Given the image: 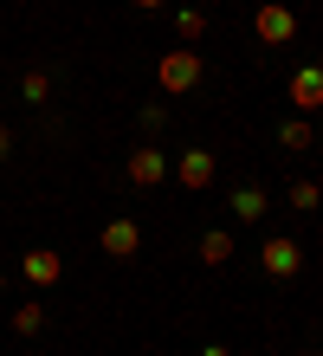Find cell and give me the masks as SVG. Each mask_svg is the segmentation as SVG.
I'll return each mask as SVG.
<instances>
[{"label": "cell", "mask_w": 323, "mask_h": 356, "mask_svg": "<svg viewBox=\"0 0 323 356\" xmlns=\"http://www.w3.org/2000/svg\"><path fill=\"white\" fill-rule=\"evenodd\" d=\"M310 117H285V123H278V149H291V156H310Z\"/></svg>", "instance_id": "9c48e42d"}, {"label": "cell", "mask_w": 323, "mask_h": 356, "mask_svg": "<svg viewBox=\"0 0 323 356\" xmlns=\"http://www.w3.org/2000/svg\"><path fill=\"white\" fill-rule=\"evenodd\" d=\"M19 266H26V279H33V285H58V279H65V259L52 253V246H33Z\"/></svg>", "instance_id": "ba28073f"}, {"label": "cell", "mask_w": 323, "mask_h": 356, "mask_svg": "<svg viewBox=\"0 0 323 356\" xmlns=\"http://www.w3.org/2000/svg\"><path fill=\"white\" fill-rule=\"evenodd\" d=\"M258 266H265V279H297V266H304V246L272 234L265 246H258Z\"/></svg>", "instance_id": "3957f363"}, {"label": "cell", "mask_w": 323, "mask_h": 356, "mask_svg": "<svg viewBox=\"0 0 323 356\" xmlns=\"http://www.w3.org/2000/svg\"><path fill=\"white\" fill-rule=\"evenodd\" d=\"M201 356H233V350H226V343H207V350H201Z\"/></svg>", "instance_id": "ac0fdd59"}, {"label": "cell", "mask_w": 323, "mask_h": 356, "mask_svg": "<svg viewBox=\"0 0 323 356\" xmlns=\"http://www.w3.org/2000/svg\"><path fill=\"white\" fill-rule=\"evenodd\" d=\"M175 169H181V188H188V195L213 188V156H207V149H181V162H175Z\"/></svg>", "instance_id": "52a82bcc"}, {"label": "cell", "mask_w": 323, "mask_h": 356, "mask_svg": "<svg viewBox=\"0 0 323 356\" xmlns=\"http://www.w3.org/2000/svg\"><path fill=\"white\" fill-rule=\"evenodd\" d=\"M129 7H162V0H129Z\"/></svg>", "instance_id": "d6986e66"}, {"label": "cell", "mask_w": 323, "mask_h": 356, "mask_svg": "<svg viewBox=\"0 0 323 356\" xmlns=\"http://www.w3.org/2000/svg\"><path fill=\"white\" fill-rule=\"evenodd\" d=\"M252 33H258V46H291L297 39V13L285 7V0H265V7L252 13Z\"/></svg>", "instance_id": "7a4b0ae2"}, {"label": "cell", "mask_w": 323, "mask_h": 356, "mask_svg": "<svg viewBox=\"0 0 323 356\" xmlns=\"http://www.w3.org/2000/svg\"><path fill=\"white\" fill-rule=\"evenodd\" d=\"M7 324H13V337H39V330H46V305H39V298H26Z\"/></svg>", "instance_id": "8fae6325"}, {"label": "cell", "mask_w": 323, "mask_h": 356, "mask_svg": "<svg viewBox=\"0 0 323 356\" xmlns=\"http://www.w3.org/2000/svg\"><path fill=\"white\" fill-rule=\"evenodd\" d=\"M0 291H7V272H0Z\"/></svg>", "instance_id": "ffe728a7"}, {"label": "cell", "mask_w": 323, "mask_h": 356, "mask_svg": "<svg viewBox=\"0 0 323 356\" xmlns=\"http://www.w3.org/2000/svg\"><path fill=\"white\" fill-rule=\"evenodd\" d=\"M7 156H13V130L0 123V162H7Z\"/></svg>", "instance_id": "e0dca14e"}, {"label": "cell", "mask_w": 323, "mask_h": 356, "mask_svg": "<svg viewBox=\"0 0 323 356\" xmlns=\"http://www.w3.org/2000/svg\"><path fill=\"white\" fill-rule=\"evenodd\" d=\"M162 181H168V149H156V143L129 149V188H162Z\"/></svg>", "instance_id": "277c9868"}, {"label": "cell", "mask_w": 323, "mask_h": 356, "mask_svg": "<svg viewBox=\"0 0 323 356\" xmlns=\"http://www.w3.org/2000/svg\"><path fill=\"white\" fill-rule=\"evenodd\" d=\"M201 33H207V13L201 7H175V39H181V46H194Z\"/></svg>", "instance_id": "4fadbf2b"}, {"label": "cell", "mask_w": 323, "mask_h": 356, "mask_svg": "<svg viewBox=\"0 0 323 356\" xmlns=\"http://www.w3.org/2000/svg\"><path fill=\"white\" fill-rule=\"evenodd\" d=\"M291 104H297V117H310L317 104H323V72L317 65H297L291 72Z\"/></svg>", "instance_id": "8992f818"}, {"label": "cell", "mask_w": 323, "mask_h": 356, "mask_svg": "<svg viewBox=\"0 0 323 356\" xmlns=\"http://www.w3.org/2000/svg\"><path fill=\"white\" fill-rule=\"evenodd\" d=\"M233 220H265V188H240V195H233Z\"/></svg>", "instance_id": "7c38bea8"}, {"label": "cell", "mask_w": 323, "mask_h": 356, "mask_svg": "<svg viewBox=\"0 0 323 356\" xmlns=\"http://www.w3.org/2000/svg\"><path fill=\"white\" fill-rule=\"evenodd\" d=\"M233 259V227H207L201 234V266H226Z\"/></svg>", "instance_id": "30bf717a"}, {"label": "cell", "mask_w": 323, "mask_h": 356, "mask_svg": "<svg viewBox=\"0 0 323 356\" xmlns=\"http://www.w3.org/2000/svg\"><path fill=\"white\" fill-rule=\"evenodd\" d=\"M162 123H168V111H162V104H142V130H149V136H156V130H162Z\"/></svg>", "instance_id": "2e32d148"}, {"label": "cell", "mask_w": 323, "mask_h": 356, "mask_svg": "<svg viewBox=\"0 0 323 356\" xmlns=\"http://www.w3.org/2000/svg\"><path fill=\"white\" fill-rule=\"evenodd\" d=\"M97 246H103L110 259H136V253H142V227H136V220H110V227L97 234Z\"/></svg>", "instance_id": "5b68a950"}, {"label": "cell", "mask_w": 323, "mask_h": 356, "mask_svg": "<svg viewBox=\"0 0 323 356\" xmlns=\"http://www.w3.org/2000/svg\"><path fill=\"white\" fill-rule=\"evenodd\" d=\"M291 207H297V214H317V181H297L291 188Z\"/></svg>", "instance_id": "9a60e30c"}, {"label": "cell", "mask_w": 323, "mask_h": 356, "mask_svg": "<svg viewBox=\"0 0 323 356\" xmlns=\"http://www.w3.org/2000/svg\"><path fill=\"white\" fill-rule=\"evenodd\" d=\"M19 97H26V104H46L52 97V72H19Z\"/></svg>", "instance_id": "5bb4252c"}, {"label": "cell", "mask_w": 323, "mask_h": 356, "mask_svg": "<svg viewBox=\"0 0 323 356\" xmlns=\"http://www.w3.org/2000/svg\"><path fill=\"white\" fill-rule=\"evenodd\" d=\"M207 78V58L194 52V46H175V52H162V65H156V85L168 91V97H188L194 85Z\"/></svg>", "instance_id": "6da1fadb"}]
</instances>
